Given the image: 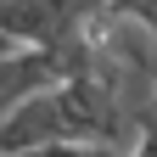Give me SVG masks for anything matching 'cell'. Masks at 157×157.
I'll list each match as a JSON object with an SVG mask.
<instances>
[{
	"label": "cell",
	"mask_w": 157,
	"mask_h": 157,
	"mask_svg": "<svg viewBox=\"0 0 157 157\" xmlns=\"http://www.w3.org/2000/svg\"><path fill=\"white\" fill-rule=\"evenodd\" d=\"M62 84V62L45 45H17L11 56H0V118H11L23 101L45 95Z\"/></svg>",
	"instance_id": "3957f363"
},
{
	"label": "cell",
	"mask_w": 157,
	"mask_h": 157,
	"mask_svg": "<svg viewBox=\"0 0 157 157\" xmlns=\"http://www.w3.org/2000/svg\"><path fill=\"white\" fill-rule=\"evenodd\" d=\"M62 140H73L62 84L23 101L11 118H0V157H28V151H45V146H62Z\"/></svg>",
	"instance_id": "7a4b0ae2"
},
{
	"label": "cell",
	"mask_w": 157,
	"mask_h": 157,
	"mask_svg": "<svg viewBox=\"0 0 157 157\" xmlns=\"http://www.w3.org/2000/svg\"><path fill=\"white\" fill-rule=\"evenodd\" d=\"M151 78H157V73H151ZM151 107H157V101H151Z\"/></svg>",
	"instance_id": "8992f818"
},
{
	"label": "cell",
	"mask_w": 157,
	"mask_h": 157,
	"mask_svg": "<svg viewBox=\"0 0 157 157\" xmlns=\"http://www.w3.org/2000/svg\"><path fill=\"white\" fill-rule=\"evenodd\" d=\"M0 28L17 45H73V39H95V45H118L129 23L118 17V0H0Z\"/></svg>",
	"instance_id": "6da1fadb"
},
{
	"label": "cell",
	"mask_w": 157,
	"mask_h": 157,
	"mask_svg": "<svg viewBox=\"0 0 157 157\" xmlns=\"http://www.w3.org/2000/svg\"><path fill=\"white\" fill-rule=\"evenodd\" d=\"M129 157H157V107L135 112V146H129Z\"/></svg>",
	"instance_id": "277c9868"
},
{
	"label": "cell",
	"mask_w": 157,
	"mask_h": 157,
	"mask_svg": "<svg viewBox=\"0 0 157 157\" xmlns=\"http://www.w3.org/2000/svg\"><path fill=\"white\" fill-rule=\"evenodd\" d=\"M11 51H17V39H11L6 28H0V56H11Z\"/></svg>",
	"instance_id": "5b68a950"
}]
</instances>
